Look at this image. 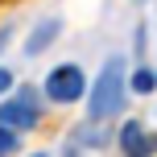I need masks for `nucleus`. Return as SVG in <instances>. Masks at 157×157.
<instances>
[{
    "mask_svg": "<svg viewBox=\"0 0 157 157\" xmlns=\"http://www.w3.org/2000/svg\"><path fill=\"white\" fill-rule=\"evenodd\" d=\"M124 62L120 58H108L103 62L99 78H95L91 87H87V112H91V124H99V120L116 116L120 108H124Z\"/></svg>",
    "mask_w": 157,
    "mask_h": 157,
    "instance_id": "nucleus-1",
    "label": "nucleus"
},
{
    "mask_svg": "<svg viewBox=\"0 0 157 157\" xmlns=\"http://www.w3.org/2000/svg\"><path fill=\"white\" fill-rule=\"evenodd\" d=\"M37 120H41V112H37V91H33V87H21L13 99L0 103V128H8V132H17V136H21L25 128H33Z\"/></svg>",
    "mask_w": 157,
    "mask_h": 157,
    "instance_id": "nucleus-2",
    "label": "nucleus"
},
{
    "mask_svg": "<svg viewBox=\"0 0 157 157\" xmlns=\"http://www.w3.org/2000/svg\"><path fill=\"white\" fill-rule=\"evenodd\" d=\"M46 95L54 103H75L78 95H87V75L78 71L75 62H62L46 75Z\"/></svg>",
    "mask_w": 157,
    "mask_h": 157,
    "instance_id": "nucleus-3",
    "label": "nucleus"
},
{
    "mask_svg": "<svg viewBox=\"0 0 157 157\" xmlns=\"http://www.w3.org/2000/svg\"><path fill=\"white\" fill-rule=\"evenodd\" d=\"M120 149H124V157H149L153 153V136L145 132L141 120H124V128H120Z\"/></svg>",
    "mask_w": 157,
    "mask_h": 157,
    "instance_id": "nucleus-4",
    "label": "nucleus"
},
{
    "mask_svg": "<svg viewBox=\"0 0 157 157\" xmlns=\"http://www.w3.org/2000/svg\"><path fill=\"white\" fill-rule=\"evenodd\" d=\"M62 33V21H41V25H33V33H29V41H25V54H41V50L50 46V41Z\"/></svg>",
    "mask_w": 157,
    "mask_h": 157,
    "instance_id": "nucleus-5",
    "label": "nucleus"
},
{
    "mask_svg": "<svg viewBox=\"0 0 157 157\" xmlns=\"http://www.w3.org/2000/svg\"><path fill=\"white\" fill-rule=\"evenodd\" d=\"M128 87H132L136 95H149V91H157V71H149V66H141V71L132 75V83H128Z\"/></svg>",
    "mask_w": 157,
    "mask_h": 157,
    "instance_id": "nucleus-6",
    "label": "nucleus"
},
{
    "mask_svg": "<svg viewBox=\"0 0 157 157\" xmlns=\"http://www.w3.org/2000/svg\"><path fill=\"white\" fill-rule=\"evenodd\" d=\"M17 149H21V136L8 132V128H0V157H13Z\"/></svg>",
    "mask_w": 157,
    "mask_h": 157,
    "instance_id": "nucleus-7",
    "label": "nucleus"
},
{
    "mask_svg": "<svg viewBox=\"0 0 157 157\" xmlns=\"http://www.w3.org/2000/svg\"><path fill=\"white\" fill-rule=\"evenodd\" d=\"M8 87H13V75H8V71H4V66H0V95H4V91H8Z\"/></svg>",
    "mask_w": 157,
    "mask_h": 157,
    "instance_id": "nucleus-8",
    "label": "nucleus"
},
{
    "mask_svg": "<svg viewBox=\"0 0 157 157\" xmlns=\"http://www.w3.org/2000/svg\"><path fill=\"white\" fill-rule=\"evenodd\" d=\"M4 41H8V29H0V50H4Z\"/></svg>",
    "mask_w": 157,
    "mask_h": 157,
    "instance_id": "nucleus-9",
    "label": "nucleus"
},
{
    "mask_svg": "<svg viewBox=\"0 0 157 157\" xmlns=\"http://www.w3.org/2000/svg\"><path fill=\"white\" fill-rule=\"evenodd\" d=\"M33 157H46V153H33Z\"/></svg>",
    "mask_w": 157,
    "mask_h": 157,
    "instance_id": "nucleus-10",
    "label": "nucleus"
}]
</instances>
